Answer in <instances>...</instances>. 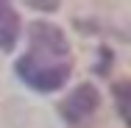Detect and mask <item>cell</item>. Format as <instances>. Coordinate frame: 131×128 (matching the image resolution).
I'll return each instance as SVG.
<instances>
[{"mask_svg": "<svg viewBox=\"0 0 131 128\" xmlns=\"http://www.w3.org/2000/svg\"><path fill=\"white\" fill-rule=\"evenodd\" d=\"M17 75L36 92H59L73 70L70 42L53 22H34L28 28V50L14 64Z\"/></svg>", "mask_w": 131, "mask_h": 128, "instance_id": "cell-1", "label": "cell"}, {"mask_svg": "<svg viewBox=\"0 0 131 128\" xmlns=\"http://www.w3.org/2000/svg\"><path fill=\"white\" fill-rule=\"evenodd\" d=\"M17 39H20V14L11 3L0 0V50H14Z\"/></svg>", "mask_w": 131, "mask_h": 128, "instance_id": "cell-3", "label": "cell"}, {"mask_svg": "<svg viewBox=\"0 0 131 128\" xmlns=\"http://www.w3.org/2000/svg\"><path fill=\"white\" fill-rule=\"evenodd\" d=\"M128 92H131V84H128V81H120V84H114V98H117V111H120L123 123H128Z\"/></svg>", "mask_w": 131, "mask_h": 128, "instance_id": "cell-4", "label": "cell"}, {"mask_svg": "<svg viewBox=\"0 0 131 128\" xmlns=\"http://www.w3.org/2000/svg\"><path fill=\"white\" fill-rule=\"evenodd\" d=\"M101 106V95L92 84H78L61 103V117L70 123V125H78L84 120H89Z\"/></svg>", "mask_w": 131, "mask_h": 128, "instance_id": "cell-2", "label": "cell"}]
</instances>
